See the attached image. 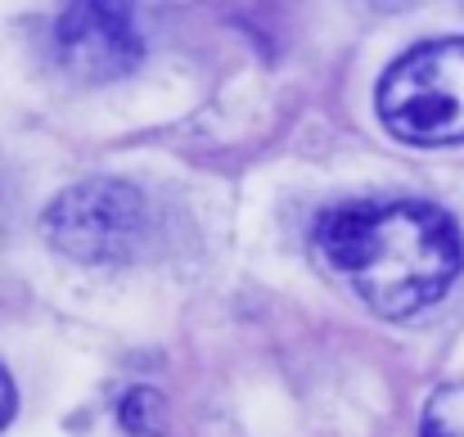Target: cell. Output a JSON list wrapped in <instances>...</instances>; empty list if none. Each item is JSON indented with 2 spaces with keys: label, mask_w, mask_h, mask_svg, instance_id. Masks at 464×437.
Listing matches in <instances>:
<instances>
[{
  "label": "cell",
  "mask_w": 464,
  "mask_h": 437,
  "mask_svg": "<svg viewBox=\"0 0 464 437\" xmlns=\"http://www.w3.org/2000/svg\"><path fill=\"white\" fill-rule=\"evenodd\" d=\"M54 50L72 77L113 82L145 59V36L127 5H68L54 23Z\"/></svg>",
  "instance_id": "cell-4"
},
{
  "label": "cell",
  "mask_w": 464,
  "mask_h": 437,
  "mask_svg": "<svg viewBox=\"0 0 464 437\" xmlns=\"http://www.w3.org/2000/svg\"><path fill=\"white\" fill-rule=\"evenodd\" d=\"M41 226L63 257L86 267H118L140 248L150 208L127 180H86L63 189L45 208Z\"/></svg>",
  "instance_id": "cell-3"
},
{
  "label": "cell",
  "mask_w": 464,
  "mask_h": 437,
  "mask_svg": "<svg viewBox=\"0 0 464 437\" xmlns=\"http://www.w3.org/2000/svg\"><path fill=\"white\" fill-rule=\"evenodd\" d=\"M315 248L388 320L438 302L464 267L456 221L420 199L329 208L315 221Z\"/></svg>",
  "instance_id": "cell-1"
},
{
  "label": "cell",
  "mask_w": 464,
  "mask_h": 437,
  "mask_svg": "<svg viewBox=\"0 0 464 437\" xmlns=\"http://www.w3.org/2000/svg\"><path fill=\"white\" fill-rule=\"evenodd\" d=\"M379 122L406 145L464 141V36L406 50L379 82Z\"/></svg>",
  "instance_id": "cell-2"
},
{
  "label": "cell",
  "mask_w": 464,
  "mask_h": 437,
  "mask_svg": "<svg viewBox=\"0 0 464 437\" xmlns=\"http://www.w3.org/2000/svg\"><path fill=\"white\" fill-rule=\"evenodd\" d=\"M14 402H18V397H14V379H9V370L0 365V429L9 424V415H14Z\"/></svg>",
  "instance_id": "cell-7"
},
{
  "label": "cell",
  "mask_w": 464,
  "mask_h": 437,
  "mask_svg": "<svg viewBox=\"0 0 464 437\" xmlns=\"http://www.w3.org/2000/svg\"><path fill=\"white\" fill-rule=\"evenodd\" d=\"M118 415H122V424H127L136 437L162 433V397H158L154 388H136V393H127V402H122Z\"/></svg>",
  "instance_id": "cell-6"
},
{
  "label": "cell",
  "mask_w": 464,
  "mask_h": 437,
  "mask_svg": "<svg viewBox=\"0 0 464 437\" xmlns=\"http://www.w3.org/2000/svg\"><path fill=\"white\" fill-rule=\"evenodd\" d=\"M420 437H464V384H447L429 397Z\"/></svg>",
  "instance_id": "cell-5"
}]
</instances>
